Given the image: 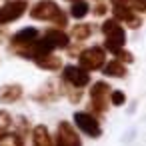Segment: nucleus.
<instances>
[{
  "instance_id": "nucleus-1",
  "label": "nucleus",
  "mask_w": 146,
  "mask_h": 146,
  "mask_svg": "<svg viewBox=\"0 0 146 146\" xmlns=\"http://www.w3.org/2000/svg\"><path fill=\"white\" fill-rule=\"evenodd\" d=\"M30 16L36 18V20H52L60 28L66 26V14L58 8L56 2H52V0H40V2L30 10Z\"/></svg>"
},
{
  "instance_id": "nucleus-2",
  "label": "nucleus",
  "mask_w": 146,
  "mask_h": 146,
  "mask_svg": "<svg viewBox=\"0 0 146 146\" xmlns=\"http://www.w3.org/2000/svg\"><path fill=\"white\" fill-rule=\"evenodd\" d=\"M102 32L106 34V42H104L106 50H110L112 54H116V52L124 46V42H126L124 28H122V26L118 24V20L114 18V20H106V22L102 24Z\"/></svg>"
},
{
  "instance_id": "nucleus-3",
  "label": "nucleus",
  "mask_w": 146,
  "mask_h": 146,
  "mask_svg": "<svg viewBox=\"0 0 146 146\" xmlns=\"http://www.w3.org/2000/svg\"><path fill=\"white\" fill-rule=\"evenodd\" d=\"M104 50L100 46H92V48H86L82 54H80V66L86 68V70H98L100 66H104Z\"/></svg>"
},
{
  "instance_id": "nucleus-4",
  "label": "nucleus",
  "mask_w": 146,
  "mask_h": 146,
  "mask_svg": "<svg viewBox=\"0 0 146 146\" xmlns=\"http://www.w3.org/2000/svg\"><path fill=\"white\" fill-rule=\"evenodd\" d=\"M26 10V0H12L0 8V24H8L18 20Z\"/></svg>"
},
{
  "instance_id": "nucleus-5",
  "label": "nucleus",
  "mask_w": 146,
  "mask_h": 146,
  "mask_svg": "<svg viewBox=\"0 0 146 146\" xmlns=\"http://www.w3.org/2000/svg\"><path fill=\"white\" fill-rule=\"evenodd\" d=\"M74 122H76V126H78L84 134H88V136H92V138H98L100 132H102L98 120H96L92 114H88V112H76V114H74Z\"/></svg>"
},
{
  "instance_id": "nucleus-6",
  "label": "nucleus",
  "mask_w": 146,
  "mask_h": 146,
  "mask_svg": "<svg viewBox=\"0 0 146 146\" xmlns=\"http://www.w3.org/2000/svg\"><path fill=\"white\" fill-rule=\"evenodd\" d=\"M64 78H66V82H70L76 88H82L90 82V76H88L86 68H82V66H66L64 68Z\"/></svg>"
},
{
  "instance_id": "nucleus-7",
  "label": "nucleus",
  "mask_w": 146,
  "mask_h": 146,
  "mask_svg": "<svg viewBox=\"0 0 146 146\" xmlns=\"http://www.w3.org/2000/svg\"><path fill=\"white\" fill-rule=\"evenodd\" d=\"M110 86L106 82H94V86L90 88V98H92V108L98 112L106 110V94H108Z\"/></svg>"
},
{
  "instance_id": "nucleus-8",
  "label": "nucleus",
  "mask_w": 146,
  "mask_h": 146,
  "mask_svg": "<svg viewBox=\"0 0 146 146\" xmlns=\"http://www.w3.org/2000/svg\"><path fill=\"white\" fill-rule=\"evenodd\" d=\"M64 146H82L78 134L74 132V128L68 124V122H60L58 124V136H56Z\"/></svg>"
},
{
  "instance_id": "nucleus-9",
  "label": "nucleus",
  "mask_w": 146,
  "mask_h": 146,
  "mask_svg": "<svg viewBox=\"0 0 146 146\" xmlns=\"http://www.w3.org/2000/svg\"><path fill=\"white\" fill-rule=\"evenodd\" d=\"M114 16H116V20L126 22L130 28H138L140 26V18H136L128 6H114Z\"/></svg>"
},
{
  "instance_id": "nucleus-10",
  "label": "nucleus",
  "mask_w": 146,
  "mask_h": 146,
  "mask_svg": "<svg viewBox=\"0 0 146 146\" xmlns=\"http://www.w3.org/2000/svg\"><path fill=\"white\" fill-rule=\"evenodd\" d=\"M36 40H38V30L36 28H22L20 32H16L12 36V42L18 44V46H28Z\"/></svg>"
},
{
  "instance_id": "nucleus-11",
  "label": "nucleus",
  "mask_w": 146,
  "mask_h": 146,
  "mask_svg": "<svg viewBox=\"0 0 146 146\" xmlns=\"http://www.w3.org/2000/svg\"><path fill=\"white\" fill-rule=\"evenodd\" d=\"M44 38H46V42H48L52 48H66V46H68V36H66L62 30L52 28V30H48V32L44 34Z\"/></svg>"
},
{
  "instance_id": "nucleus-12",
  "label": "nucleus",
  "mask_w": 146,
  "mask_h": 146,
  "mask_svg": "<svg viewBox=\"0 0 146 146\" xmlns=\"http://www.w3.org/2000/svg\"><path fill=\"white\" fill-rule=\"evenodd\" d=\"M32 140H34V146H54L46 126H36L32 132Z\"/></svg>"
},
{
  "instance_id": "nucleus-13",
  "label": "nucleus",
  "mask_w": 146,
  "mask_h": 146,
  "mask_svg": "<svg viewBox=\"0 0 146 146\" xmlns=\"http://www.w3.org/2000/svg\"><path fill=\"white\" fill-rule=\"evenodd\" d=\"M34 60H36V64H38L40 68H46V70H56V68L62 66L60 58H58V56H52V54H44V56H38V58H34Z\"/></svg>"
},
{
  "instance_id": "nucleus-14",
  "label": "nucleus",
  "mask_w": 146,
  "mask_h": 146,
  "mask_svg": "<svg viewBox=\"0 0 146 146\" xmlns=\"http://www.w3.org/2000/svg\"><path fill=\"white\" fill-rule=\"evenodd\" d=\"M20 94H22V88L20 86H16V84L4 86L2 90H0V100H2V102H14V100L20 98Z\"/></svg>"
},
{
  "instance_id": "nucleus-15",
  "label": "nucleus",
  "mask_w": 146,
  "mask_h": 146,
  "mask_svg": "<svg viewBox=\"0 0 146 146\" xmlns=\"http://www.w3.org/2000/svg\"><path fill=\"white\" fill-rule=\"evenodd\" d=\"M104 74H106V76L122 78V76L126 74V68H124V64H122L120 60H112V62H108V64L104 66Z\"/></svg>"
},
{
  "instance_id": "nucleus-16",
  "label": "nucleus",
  "mask_w": 146,
  "mask_h": 146,
  "mask_svg": "<svg viewBox=\"0 0 146 146\" xmlns=\"http://www.w3.org/2000/svg\"><path fill=\"white\" fill-rule=\"evenodd\" d=\"M70 14H72L74 18H84V16L88 14V4L82 2V0H76V2L72 4V8H70Z\"/></svg>"
},
{
  "instance_id": "nucleus-17",
  "label": "nucleus",
  "mask_w": 146,
  "mask_h": 146,
  "mask_svg": "<svg viewBox=\"0 0 146 146\" xmlns=\"http://www.w3.org/2000/svg\"><path fill=\"white\" fill-rule=\"evenodd\" d=\"M72 34H74L76 40H84V38H88L92 34V28H90V24H76Z\"/></svg>"
},
{
  "instance_id": "nucleus-18",
  "label": "nucleus",
  "mask_w": 146,
  "mask_h": 146,
  "mask_svg": "<svg viewBox=\"0 0 146 146\" xmlns=\"http://www.w3.org/2000/svg\"><path fill=\"white\" fill-rule=\"evenodd\" d=\"M0 146H24L22 144V138L18 134H4L2 138H0Z\"/></svg>"
},
{
  "instance_id": "nucleus-19",
  "label": "nucleus",
  "mask_w": 146,
  "mask_h": 146,
  "mask_svg": "<svg viewBox=\"0 0 146 146\" xmlns=\"http://www.w3.org/2000/svg\"><path fill=\"white\" fill-rule=\"evenodd\" d=\"M8 126H10V116H8L6 112H0V138L6 134Z\"/></svg>"
},
{
  "instance_id": "nucleus-20",
  "label": "nucleus",
  "mask_w": 146,
  "mask_h": 146,
  "mask_svg": "<svg viewBox=\"0 0 146 146\" xmlns=\"http://www.w3.org/2000/svg\"><path fill=\"white\" fill-rule=\"evenodd\" d=\"M110 98H112V104H114V106H120V104H124V100H126V96H124L120 90H114Z\"/></svg>"
},
{
  "instance_id": "nucleus-21",
  "label": "nucleus",
  "mask_w": 146,
  "mask_h": 146,
  "mask_svg": "<svg viewBox=\"0 0 146 146\" xmlns=\"http://www.w3.org/2000/svg\"><path fill=\"white\" fill-rule=\"evenodd\" d=\"M116 56H118V60H124V62H132V54H130V52H126V50H122V48H120V50L116 52Z\"/></svg>"
},
{
  "instance_id": "nucleus-22",
  "label": "nucleus",
  "mask_w": 146,
  "mask_h": 146,
  "mask_svg": "<svg viewBox=\"0 0 146 146\" xmlns=\"http://www.w3.org/2000/svg\"><path fill=\"white\" fill-rule=\"evenodd\" d=\"M132 6L138 12H146V0H132Z\"/></svg>"
},
{
  "instance_id": "nucleus-23",
  "label": "nucleus",
  "mask_w": 146,
  "mask_h": 146,
  "mask_svg": "<svg viewBox=\"0 0 146 146\" xmlns=\"http://www.w3.org/2000/svg\"><path fill=\"white\" fill-rule=\"evenodd\" d=\"M110 2H112L114 6H128L130 0H110Z\"/></svg>"
},
{
  "instance_id": "nucleus-24",
  "label": "nucleus",
  "mask_w": 146,
  "mask_h": 146,
  "mask_svg": "<svg viewBox=\"0 0 146 146\" xmlns=\"http://www.w3.org/2000/svg\"><path fill=\"white\" fill-rule=\"evenodd\" d=\"M104 12H106V8H104L102 4H98V6H96V10H94V14H104Z\"/></svg>"
},
{
  "instance_id": "nucleus-25",
  "label": "nucleus",
  "mask_w": 146,
  "mask_h": 146,
  "mask_svg": "<svg viewBox=\"0 0 146 146\" xmlns=\"http://www.w3.org/2000/svg\"><path fill=\"white\" fill-rule=\"evenodd\" d=\"M54 146H64V144H62V142H60V140L56 138V142H54Z\"/></svg>"
},
{
  "instance_id": "nucleus-26",
  "label": "nucleus",
  "mask_w": 146,
  "mask_h": 146,
  "mask_svg": "<svg viewBox=\"0 0 146 146\" xmlns=\"http://www.w3.org/2000/svg\"><path fill=\"white\" fill-rule=\"evenodd\" d=\"M72 2H76V0H72Z\"/></svg>"
}]
</instances>
